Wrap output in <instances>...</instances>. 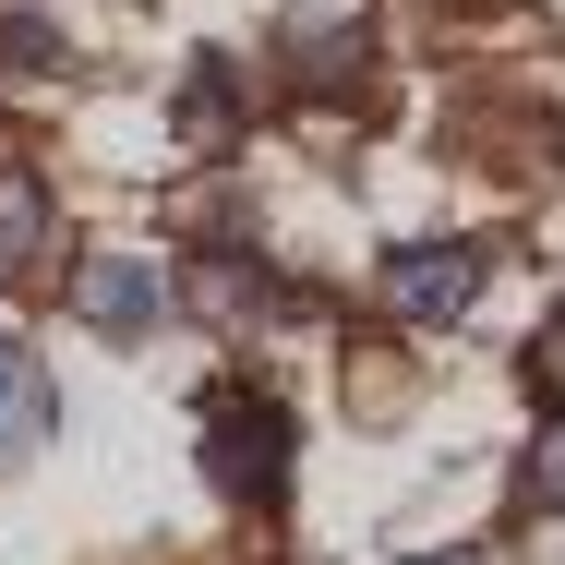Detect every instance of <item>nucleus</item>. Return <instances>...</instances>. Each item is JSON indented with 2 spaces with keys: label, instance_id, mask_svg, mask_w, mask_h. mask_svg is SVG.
<instances>
[{
  "label": "nucleus",
  "instance_id": "f257e3e1",
  "mask_svg": "<svg viewBox=\"0 0 565 565\" xmlns=\"http://www.w3.org/2000/svg\"><path fill=\"white\" fill-rule=\"evenodd\" d=\"M193 457H205V481H217L228 505H265V493L289 481V457H301V422H289V397H265V385H217V397L193 409Z\"/></svg>",
  "mask_w": 565,
  "mask_h": 565
},
{
  "label": "nucleus",
  "instance_id": "f03ea898",
  "mask_svg": "<svg viewBox=\"0 0 565 565\" xmlns=\"http://www.w3.org/2000/svg\"><path fill=\"white\" fill-rule=\"evenodd\" d=\"M481 277H493L481 241H409V253H385V313L397 326H457L481 301Z\"/></svg>",
  "mask_w": 565,
  "mask_h": 565
},
{
  "label": "nucleus",
  "instance_id": "7ed1b4c3",
  "mask_svg": "<svg viewBox=\"0 0 565 565\" xmlns=\"http://www.w3.org/2000/svg\"><path fill=\"white\" fill-rule=\"evenodd\" d=\"M73 313H85L97 338H157L169 289H157V265H145V253H97V265L73 277Z\"/></svg>",
  "mask_w": 565,
  "mask_h": 565
},
{
  "label": "nucleus",
  "instance_id": "20e7f679",
  "mask_svg": "<svg viewBox=\"0 0 565 565\" xmlns=\"http://www.w3.org/2000/svg\"><path fill=\"white\" fill-rule=\"evenodd\" d=\"M49 422H61V385H49V361L24 338H0V469H24V457L49 446Z\"/></svg>",
  "mask_w": 565,
  "mask_h": 565
},
{
  "label": "nucleus",
  "instance_id": "39448f33",
  "mask_svg": "<svg viewBox=\"0 0 565 565\" xmlns=\"http://www.w3.org/2000/svg\"><path fill=\"white\" fill-rule=\"evenodd\" d=\"M193 301L228 313V326H277V313H301V289H265L253 253H205V265H193Z\"/></svg>",
  "mask_w": 565,
  "mask_h": 565
},
{
  "label": "nucleus",
  "instance_id": "423d86ee",
  "mask_svg": "<svg viewBox=\"0 0 565 565\" xmlns=\"http://www.w3.org/2000/svg\"><path fill=\"white\" fill-rule=\"evenodd\" d=\"M277 49H289V73H313L326 97L361 85V24H349V12H289V24H277Z\"/></svg>",
  "mask_w": 565,
  "mask_h": 565
},
{
  "label": "nucleus",
  "instance_id": "0eeeda50",
  "mask_svg": "<svg viewBox=\"0 0 565 565\" xmlns=\"http://www.w3.org/2000/svg\"><path fill=\"white\" fill-rule=\"evenodd\" d=\"M49 253V181L36 169H0V277H24Z\"/></svg>",
  "mask_w": 565,
  "mask_h": 565
},
{
  "label": "nucleus",
  "instance_id": "6e6552de",
  "mask_svg": "<svg viewBox=\"0 0 565 565\" xmlns=\"http://www.w3.org/2000/svg\"><path fill=\"white\" fill-rule=\"evenodd\" d=\"M181 132H193V145H228V132H241V73H228V61H193V73H181Z\"/></svg>",
  "mask_w": 565,
  "mask_h": 565
},
{
  "label": "nucleus",
  "instance_id": "1a4fd4ad",
  "mask_svg": "<svg viewBox=\"0 0 565 565\" xmlns=\"http://www.w3.org/2000/svg\"><path fill=\"white\" fill-rule=\"evenodd\" d=\"M518 493H530L542 518H565V409L542 422V434H530V469H518Z\"/></svg>",
  "mask_w": 565,
  "mask_h": 565
},
{
  "label": "nucleus",
  "instance_id": "9d476101",
  "mask_svg": "<svg viewBox=\"0 0 565 565\" xmlns=\"http://www.w3.org/2000/svg\"><path fill=\"white\" fill-rule=\"evenodd\" d=\"M530 385H542V397H565V326H554L542 349H530Z\"/></svg>",
  "mask_w": 565,
  "mask_h": 565
},
{
  "label": "nucleus",
  "instance_id": "9b49d317",
  "mask_svg": "<svg viewBox=\"0 0 565 565\" xmlns=\"http://www.w3.org/2000/svg\"><path fill=\"white\" fill-rule=\"evenodd\" d=\"M409 565H481V554H409Z\"/></svg>",
  "mask_w": 565,
  "mask_h": 565
}]
</instances>
